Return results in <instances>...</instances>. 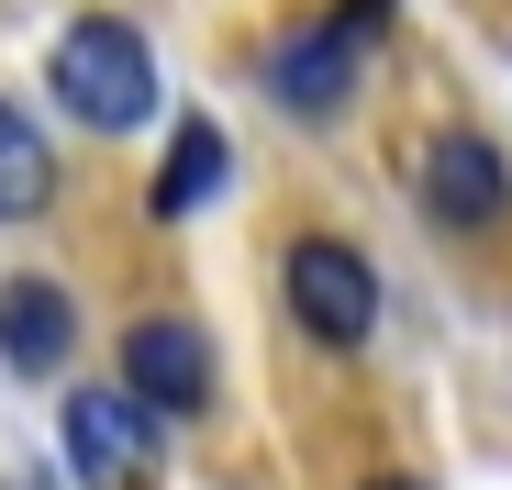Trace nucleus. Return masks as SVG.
<instances>
[{"label":"nucleus","instance_id":"obj_11","mask_svg":"<svg viewBox=\"0 0 512 490\" xmlns=\"http://www.w3.org/2000/svg\"><path fill=\"white\" fill-rule=\"evenodd\" d=\"M357 490H423V479H401V468H379V479H357Z\"/></svg>","mask_w":512,"mask_h":490},{"label":"nucleus","instance_id":"obj_3","mask_svg":"<svg viewBox=\"0 0 512 490\" xmlns=\"http://www.w3.org/2000/svg\"><path fill=\"white\" fill-rule=\"evenodd\" d=\"M279 301L290 323L323 346V357H357L379 335V268L357 257L346 234H290V257H279Z\"/></svg>","mask_w":512,"mask_h":490},{"label":"nucleus","instance_id":"obj_8","mask_svg":"<svg viewBox=\"0 0 512 490\" xmlns=\"http://www.w3.org/2000/svg\"><path fill=\"white\" fill-rule=\"evenodd\" d=\"M223 179H234V145H223V123L179 112V134H167L156 179H145V212H156V223H190V212H212V201H223Z\"/></svg>","mask_w":512,"mask_h":490},{"label":"nucleus","instance_id":"obj_1","mask_svg":"<svg viewBox=\"0 0 512 490\" xmlns=\"http://www.w3.org/2000/svg\"><path fill=\"white\" fill-rule=\"evenodd\" d=\"M45 101L78 123V134H145L156 123V45L123 23V12H78V23H56V45H45Z\"/></svg>","mask_w":512,"mask_h":490},{"label":"nucleus","instance_id":"obj_5","mask_svg":"<svg viewBox=\"0 0 512 490\" xmlns=\"http://www.w3.org/2000/svg\"><path fill=\"white\" fill-rule=\"evenodd\" d=\"M357 78H368V45L334 23V12L268 34V56H256V90H268L279 112H301V123H334V112L357 101Z\"/></svg>","mask_w":512,"mask_h":490},{"label":"nucleus","instance_id":"obj_7","mask_svg":"<svg viewBox=\"0 0 512 490\" xmlns=\"http://www.w3.org/2000/svg\"><path fill=\"white\" fill-rule=\"evenodd\" d=\"M67 346H78V301H67V279H0V368L12 379H56L67 368Z\"/></svg>","mask_w":512,"mask_h":490},{"label":"nucleus","instance_id":"obj_10","mask_svg":"<svg viewBox=\"0 0 512 490\" xmlns=\"http://www.w3.org/2000/svg\"><path fill=\"white\" fill-rule=\"evenodd\" d=\"M390 12H401V0H346V12H334V23H346L357 45H379V34H390Z\"/></svg>","mask_w":512,"mask_h":490},{"label":"nucleus","instance_id":"obj_6","mask_svg":"<svg viewBox=\"0 0 512 490\" xmlns=\"http://www.w3.org/2000/svg\"><path fill=\"white\" fill-rule=\"evenodd\" d=\"M412 201H423V223H446V234H501V212H512V156H501L490 134H435L423 168H412Z\"/></svg>","mask_w":512,"mask_h":490},{"label":"nucleus","instance_id":"obj_2","mask_svg":"<svg viewBox=\"0 0 512 490\" xmlns=\"http://www.w3.org/2000/svg\"><path fill=\"white\" fill-rule=\"evenodd\" d=\"M167 435H179V424H156L123 379H90V390L56 401V457H67L78 490H145L167 468Z\"/></svg>","mask_w":512,"mask_h":490},{"label":"nucleus","instance_id":"obj_4","mask_svg":"<svg viewBox=\"0 0 512 490\" xmlns=\"http://www.w3.org/2000/svg\"><path fill=\"white\" fill-rule=\"evenodd\" d=\"M123 390L156 424H201L223 401V357H212V335L190 312H145V323H123Z\"/></svg>","mask_w":512,"mask_h":490},{"label":"nucleus","instance_id":"obj_9","mask_svg":"<svg viewBox=\"0 0 512 490\" xmlns=\"http://www.w3.org/2000/svg\"><path fill=\"white\" fill-rule=\"evenodd\" d=\"M56 212V145L23 101H0V223H45Z\"/></svg>","mask_w":512,"mask_h":490},{"label":"nucleus","instance_id":"obj_12","mask_svg":"<svg viewBox=\"0 0 512 490\" xmlns=\"http://www.w3.org/2000/svg\"><path fill=\"white\" fill-rule=\"evenodd\" d=\"M34 490H45V479H34Z\"/></svg>","mask_w":512,"mask_h":490}]
</instances>
